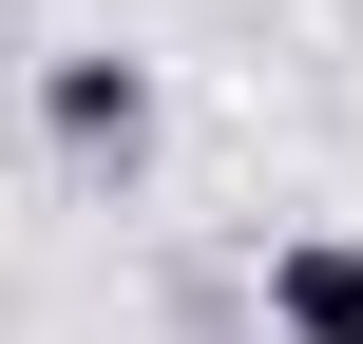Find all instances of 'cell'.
I'll list each match as a JSON object with an SVG mask.
<instances>
[{
  "instance_id": "cell-1",
  "label": "cell",
  "mask_w": 363,
  "mask_h": 344,
  "mask_svg": "<svg viewBox=\"0 0 363 344\" xmlns=\"http://www.w3.org/2000/svg\"><path fill=\"white\" fill-rule=\"evenodd\" d=\"M38 134H57L77 172H134V153H153V77H134L115 38H77V57H38Z\"/></svg>"
},
{
  "instance_id": "cell-2",
  "label": "cell",
  "mask_w": 363,
  "mask_h": 344,
  "mask_svg": "<svg viewBox=\"0 0 363 344\" xmlns=\"http://www.w3.org/2000/svg\"><path fill=\"white\" fill-rule=\"evenodd\" d=\"M268 344H363V230H287L268 249Z\"/></svg>"
}]
</instances>
